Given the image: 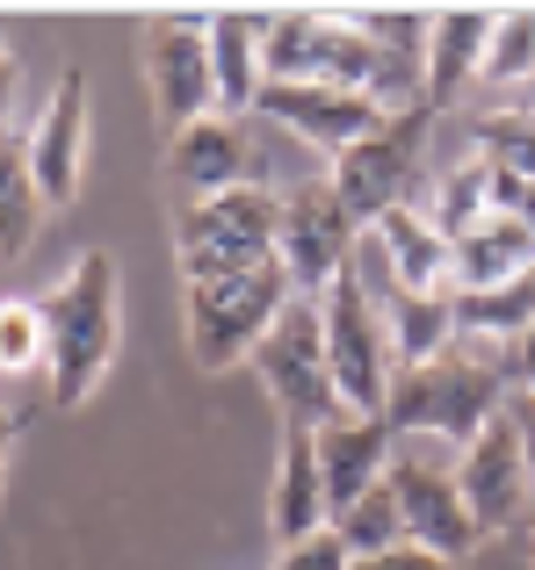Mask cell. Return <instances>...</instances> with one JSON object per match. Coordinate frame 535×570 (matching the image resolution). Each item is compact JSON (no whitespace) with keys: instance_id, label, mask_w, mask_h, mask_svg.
Returning <instances> with one entry per match:
<instances>
[{"instance_id":"1","label":"cell","mask_w":535,"mask_h":570,"mask_svg":"<svg viewBox=\"0 0 535 570\" xmlns=\"http://www.w3.org/2000/svg\"><path fill=\"white\" fill-rule=\"evenodd\" d=\"M37 304H43V333H51L43 390L58 404H87L109 383L116 354H124V275H116V253H101V246L72 253V267Z\"/></svg>"},{"instance_id":"2","label":"cell","mask_w":535,"mask_h":570,"mask_svg":"<svg viewBox=\"0 0 535 570\" xmlns=\"http://www.w3.org/2000/svg\"><path fill=\"white\" fill-rule=\"evenodd\" d=\"M507 412V368L485 362V354L456 347L427 368H406L391 383V404H383V426L398 441H427V448H449L464 455L493 419Z\"/></svg>"},{"instance_id":"3","label":"cell","mask_w":535,"mask_h":570,"mask_svg":"<svg viewBox=\"0 0 535 570\" xmlns=\"http://www.w3.org/2000/svg\"><path fill=\"white\" fill-rule=\"evenodd\" d=\"M275 232H282V188H232L211 203H188L174 217V267L182 282H217V275H254L275 267Z\"/></svg>"},{"instance_id":"4","label":"cell","mask_w":535,"mask_h":570,"mask_svg":"<svg viewBox=\"0 0 535 570\" xmlns=\"http://www.w3.org/2000/svg\"><path fill=\"white\" fill-rule=\"evenodd\" d=\"M319 325H325V362H333L340 412L383 419L391 383H398V354H391V333H383V304L369 296V282L354 267L319 296Z\"/></svg>"},{"instance_id":"5","label":"cell","mask_w":535,"mask_h":570,"mask_svg":"<svg viewBox=\"0 0 535 570\" xmlns=\"http://www.w3.org/2000/svg\"><path fill=\"white\" fill-rule=\"evenodd\" d=\"M290 311V275L282 267H254V275H217V282H188V354L203 376L254 362V347L268 340V325Z\"/></svg>"},{"instance_id":"6","label":"cell","mask_w":535,"mask_h":570,"mask_svg":"<svg viewBox=\"0 0 535 570\" xmlns=\"http://www.w3.org/2000/svg\"><path fill=\"white\" fill-rule=\"evenodd\" d=\"M254 376L261 390L275 397L282 412V433H319L333 426L340 412V390H333V362H325V325H319V304H304V296H290V311H282L275 325H268V340L254 347Z\"/></svg>"},{"instance_id":"7","label":"cell","mask_w":535,"mask_h":570,"mask_svg":"<svg viewBox=\"0 0 535 570\" xmlns=\"http://www.w3.org/2000/svg\"><path fill=\"white\" fill-rule=\"evenodd\" d=\"M391 499H398V520H406V542L412 549H435V557L464 563L485 549V528L470 520L464 505V484H456V455L449 448H427V441H398V462H391Z\"/></svg>"},{"instance_id":"8","label":"cell","mask_w":535,"mask_h":570,"mask_svg":"<svg viewBox=\"0 0 535 570\" xmlns=\"http://www.w3.org/2000/svg\"><path fill=\"white\" fill-rule=\"evenodd\" d=\"M362 253V224L340 209V195L325 181L282 188V232H275V267L290 275V296L319 304Z\"/></svg>"},{"instance_id":"9","label":"cell","mask_w":535,"mask_h":570,"mask_svg":"<svg viewBox=\"0 0 535 570\" xmlns=\"http://www.w3.org/2000/svg\"><path fill=\"white\" fill-rule=\"evenodd\" d=\"M435 116L412 101V109L391 116V130H377L369 145H354V153L333 159V174H325V188L340 195V209H348L354 224H383L391 209H412V188H420V138Z\"/></svg>"},{"instance_id":"10","label":"cell","mask_w":535,"mask_h":570,"mask_svg":"<svg viewBox=\"0 0 535 570\" xmlns=\"http://www.w3.org/2000/svg\"><path fill=\"white\" fill-rule=\"evenodd\" d=\"M145 95H153V116L167 124V138L217 116L211 14H153L145 22Z\"/></svg>"},{"instance_id":"11","label":"cell","mask_w":535,"mask_h":570,"mask_svg":"<svg viewBox=\"0 0 535 570\" xmlns=\"http://www.w3.org/2000/svg\"><path fill=\"white\" fill-rule=\"evenodd\" d=\"M456 484H464V505L470 520L485 528V542L493 534H514L535 520V484H528V455H522V433H514V419L499 412L493 426L478 433V441L456 455Z\"/></svg>"},{"instance_id":"12","label":"cell","mask_w":535,"mask_h":570,"mask_svg":"<svg viewBox=\"0 0 535 570\" xmlns=\"http://www.w3.org/2000/svg\"><path fill=\"white\" fill-rule=\"evenodd\" d=\"M354 275L369 282V296H391V289L441 296L456 289V238H441L420 203L391 209L383 224H369V253L354 261Z\"/></svg>"},{"instance_id":"13","label":"cell","mask_w":535,"mask_h":570,"mask_svg":"<svg viewBox=\"0 0 535 570\" xmlns=\"http://www.w3.org/2000/svg\"><path fill=\"white\" fill-rule=\"evenodd\" d=\"M87 138H95V109H87V72H58L51 101L29 124V174H37L43 209H72L87 188Z\"/></svg>"},{"instance_id":"14","label":"cell","mask_w":535,"mask_h":570,"mask_svg":"<svg viewBox=\"0 0 535 570\" xmlns=\"http://www.w3.org/2000/svg\"><path fill=\"white\" fill-rule=\"evenodd\" d=\"M261 109L275 116L282 130H296L304 145H319L325 159L369 145L377 130H391V101L377 95H348V87H261Z\"/></svg>"},{"instance_id":"15","label":"cell","mask_w":535,"mask_h":570,"mask_svg":"<svg viewBox=\"0 0 535 570\" xmlns=\"http://www.w3.org/2000/svg\"><path fill=\"white\" fill-rule=\"evenodd\" d=\"M167 181L188 195V203H211V195H232L254 181V145H246L240 116H203V124L174 130L167 138Z\"/></svg>"},{"instance_id":"16","label":"cell","mask_w":535,"mask_h":570,"mask_svg":"<svg viewBox=\"0 0 535 570\" xmlns=\"http://www.w3.org/2000/svg\"><path fill=\"white\" fill-rule=\"evenodd\" d=\"M398 462V433L383 426V419H333V426H319V470H325V499H333V520L348 513L354 499H369V491L391 476Z\"/></svg>"},{"instance_id":"17","label":"cell","mask_w":535,"mask_h":570,"mask_svg":"<svg viewBox=\"0 0 535 570\" xmlns=\"http://www.w3.org/2000/svg\"><path fill=\"white\" fill-rule=\"evenodd\" d=\"M493 14L499 8H435V29H427V66H420V109L427 116H441L485 72Z\"/></svg>"},{"instance_id":"18","label":"cell","mask_w":535,"mask_h":570,"mask_svg":"<svg viewBox=\"0 0 535 570\" xmlns=\"http://www.w3.org/2000/svg\"><path fill=\"white\" fill-rule=\"evenodd\" d=\"M268 528H275V549L333 528V499H325V470H319V433H296V426L282 433L275 484H268Z\"/></svg>"},{"instance_id":"19","label":"cell","mask_w":535,"mask_h":570,"mask_svg":"<svg viewBox=\"0 0 535 570\" xmlns=\"http://www.w3.org/2000/svg\"><path fill=\"white\" fill-rule=\"evenodd\" d=\"M261 8H211V80H217V116H246L261 109Z\"/></svg>"},{"instance_id":"20","label":"cell","mask_w":535,"mask_h":570,"mask_svg":"<svg viewBox=\"0 0 535 570\" xmlns=\"http://www.w3.org/2000/svg\"><path fill=\"white\" fill-rule=\"evenodd\" d=\"M377 304H383V333H391L398 376H406V368H427V362H441V354L464 347V333H456V289H441V296L391 289V296H377Z\"/></svg>"},{"instance_id":"21","label":"cell","mask_w":535,"mask_h":570,"mask_svg":"<svg viewBox=\"0 0 535 570\" xmlns=\"http://www.w3.org/2000/svg\"><path fill=\"white\" fill-rule=\"evenodd\" d=\"M535 275V232L514 217H485L478 232L456 238V296L464 289H507V282Z\"/></svg>"},{"instance_id":"22","label":"cell","mask_w":535,"mask_h":570,"mask_svg":"<svg viewBox=\"0 0 535 570\" xmlns=\"http://www.w3.org/2000/svg\"><path fill=\"white\" fill-rule=\"evenodd\" d=\"M535 325V275L507 282V289H464L456 296V333H464L470 354L485 362H507V347Z\"/></svg>"},{"instance_id":"23","label":"cell","mask_w":535,"mask_h":570,"mask_svg":"<svg viewBox=\"0 0 535 570\" xmlns=\"http://www.w3.org/2000/svg\"><path fill=\"white\" fill-rule=\"evenodd\" d=\"M464 159H478V167H493V174H514V181H535V109L499 101V109L470 116L464 124Z\"/></svg>"},{"instance_id":"24","label":"cell","mask_w":535,"mask_h":570,"mask_svg":"<svg viewBox=\"0 0 535 570\" xmlns=\"http://www.w3.org/2000/svg\"><path fill=\"white\" fill-rule=\"evenodd\" d=\"M43 232V195L29 174V145L14 130H0V261H22Z\"/></svg>"},{"instance_id":"25","label":"cell","mask_w":535,"mask_h":570,"mask_svg":"<svg viewBox=\"0 0 535 570\" xmlns=\"http://www.w3.org/2000/svg\"><path fill=\"white\" fill-rule=\"evenodd\" d=\"M427 217H435L441 238H464L478 232L485 217H493V167H478V159H449V167H435V181H427Z\"/></svg>"},{"instance_id":"26","label":"cell","mask_w":535,"mask_h":570,"mask_svg":"<svg viewBox=\"0 0 535 570\" xmlns=\"http://www.w3.org/2000/svg\"><path fill=\"white\" fill-rule=\"evenodd\" d=\"M51 368V333H43L37 296H0V390L8 383H43Z\"/></svg>"},{"instance_id":"27","label":"cell","mask_w":535,"mask_h":570,"mask_svg":"<svg viewBox=\"0 0 535 570\" xmlns=\"http://www.w3.org/2000/svg\"><path fill=\"white\" fill-rule=\"evenodd\" d=\"M485 87H522L535 80V8H499L493 43H485Z\"/></svg>"},{"instance_id":"28","label":"cell","mask_w":535,"mask_h":570,"mask_svg":"<svg viewBox=\"0 0 535 570\" xmlns=\"http://www.w3.org/2000/svg\"><path fill=\"white\" fill-rule=\"evenodd\" d=\"M333 534L348 542V557H354V563H362V557H383V549H398V542H406V520H398L391 484H377L369 499H354L348 513L333 520Z\"/></svg>"},{"instance_id":"29","label":"cell","mask_w":535,"mask_h":570,"mask_svg":"<svg viewBox=\"0 0 535 570\" xmlns=\"http://www.w3.org/2000/svg\"><path fill=\"white\" fill-rule=\"evenodd\" d=\"M348 563H354L348 542H340L333 528H319V534H304V542H282L268 570H348Z\"/></svg>"},{"instance_id":"30","label":"cell","mask_w":535,"mask_h":570,"mask_svg":"<svg viewBox=\"0 0 535 570\" xmlns=\"http://www.w3.org/2000/svg\"><path fill=\"white\" fill-rule=\"evenodd\" d=\"M348 570H456V563H449V557H435V549L398 542V549H383V557H362V563H348Z\"/></svg>"},{"instance_id":"31","label":"cell","mask_w":535,"mask_h":570,"mask_svg":"<svg viewBox=\"0 0 535 570\" xmlns=\"http://www.w3.org/2000/svg\"><path fill=\"white\" fill-rule=\"evenodd\" d=\"M499 368H507V390H514V397H535V325L507 347V362H499Z\"/></svg>"},{"instance_id":"32","label":"cell","mask_w":535,"mask_h":570,"mask_svg":"<svg viewBox=\"0 0 535 570\" xmlns=\"http://www.w3.org/2000/svg\"><path fill=\"white\" fill-rule=\"evenodd\" d=\"M14 87H22V58H14V43L0 37V130H14V124H8V109H14Z\"/></svg>"},{"instance_id":"33","label":"cell","mask_w":535,"mask_h":570,"mask_svg":"<svg viewBox=\"0 0 535 570\" xmlns=\"http://www.w3.org/2000/svg\"><path fill=\"white\" fill-rule=\"evenodd\" d=\"M507 419L522 433V455H528V484H535V397H507Z\"/></svg>"},{"instance_id":"34","label":"cell","mask_w":535,"mask_h":570,"mask_svg":"<svg viewBox=\"0 0 535 570\" xmlns=\"http://www.w3.org/2000/svg\"><path fill=\"white\" fill-rule=\"evenodd\" d=\"M14 426H22V419L8 412V390H0V499H8V448H14Z\"/></svg>"}]
</instances>
